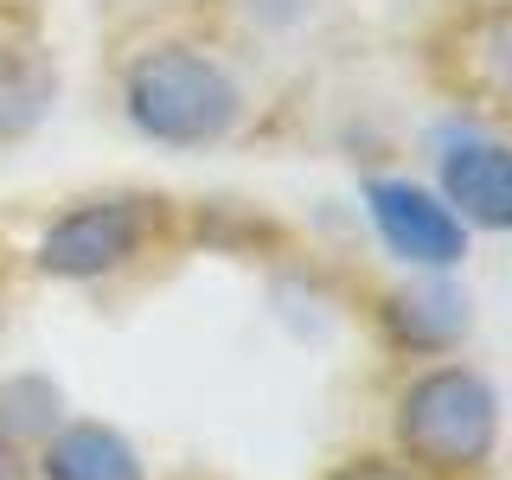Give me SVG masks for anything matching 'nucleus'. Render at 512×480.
I'll return each mask as SVG.
<instances>
[{
    "instance_id": "nucleus-6",
    "label": "nucleus",
    "mask_w": 512,
    "mask_h": 480,
    "mask_svg": "<svg viewBox=\"0 0 512 480\" xmlns=\"http://www.w3.org/2000/svg\"><path fill=\"white\" fill-rule=\"evenodd\" d=\"M372 333L391 359L423 365L448 359L474 340V295L461 276H436V269H404L372 295Z\"/></svg>"
},
{
    "instance_id": "nucleus-13",
    "label": "nucleus",
    "mask_w": 512,
    "mask_h": 480,
    "mask_svg": "<svg viewBox=\"0 0 512 480\" xmlns=\"http://www.w3.org/2000/svg\"><path fill=\"white\" fill-rule=\"evenodd\" d=\"M0 340H7V276H0Z\"/></svg>"
},
{
    "instance_id": "nucleus-11",
    "label": "nucleus",
    "mask_w": 512,
    "mask_h": 480,
    "mask_svg": "<svg viewBox=\"0 0 512 480\" xmlns=\"http://www.w3.org/2000/svg\"><path fill=\"white\" fill-rule=\"evenodd\" d=\"M314 7H320V0H244V13H250L263 32H295Z\"/></svg>"
},
{
    "instance_id": "nucleus-7",
    "label": "nucleus",
    "mask_w": 512,
    "mask_h": 480,
    "mask_svg": "<svg viewBox=\"0 0 512 480\" xmlns=\"http://www.w3.org/2000/svg\"><path fill=\"white\" fill-rule=\"evenodd\" d=\"M64 64L39 32L0 20V148H20L58 116Z\"/></svg>"
},
{
    "instance_id": "nucleus-2",
    "label": "nucleus",
    "mask_w": 512,
    "mask_h": 480,
    "mask_svg": "<svg viewBox=\"0 0 512 480\" xmlns=\"http://www.w3.org/2000/svg\"><path fill=\"white\" fill-rule=\"evenodd\" d=\"M500 436H506L500 384L468 352L423 359L397 378L384 448L410 461L423 480H493L500 474Z\"/></svg>"
},
{
    "instance_id": "nucleus-4",
    "label": "nucleus",
    "mask_w": 512,
    "mask_h": 480,
    "mask_svg": "<svg viewBox=\"0 0 512 480\" xmlns=\"http://www.w3.org/2000/svg\"><path fill=\"white\" fill-rule=\"evenodd\" d=\"M429 186L474 237L512 231V148L487 116L448 109L429 128Z\"/></svg>"
},
{
    "instance_id": "nucleus-1",
    "label": "nucleus",
    "mask_w": 512,
    "mask_h": 480,
    "mask_svg": "<svg viewBox=\"0 0 512 480\" xmlns=\"http://www.w3.org/2000/svg\"><path fill=\"white\" fill-rule=\"evenodd\" d=\"M122 122L160 154H205L244 128L250 84L199 32H154L122 58L116 77Z\"/></svg>"
},
{
    "instance_id": "nucleus-10",
    "label": "nucleus",
    "mask_w": 512,
    "mask_h": 480,
    "mask_svg": "<svg viewBox=\"0 0 512 480\" xmlns=\"http://www.w3.org/2000/svg\"><path fill=\"white\" fill-rule=\"evenodd\" d=\"M320 480H423L410 468V461H397L391 448H352V455H340Z\"/></svg>"
},
{
    "instance_id": "nucleus-3",
    "label": "nucleus",
    "mask_w": 512,
    "mask_h": 480,
    "mask_svg": "<svg viewBox=\"0 0 512 480\" xmlns=\"http://www.w3.org/2000/svg\"><path fill=\"white\" fill-rule=\"evenodd\" d=\"M180 237H186L180 199H167L154 186H96V192L64 199L39 224L26 263L52 288H96V282H116L128 269H141L160 250H173Z\"/></svg>"
},
{
    "instance_id": "nucleus-12",
    "label": "nucleus",
    "mask_w": 512,
    "mask_h": 480,
    "mask_svg": "<svg viewBox=\"0 0 512 480\" xmlns=\"http://www.w3.org/2000/svg\"><path fill=\"white\" fill-rule=\"evenodd\" d=\"M0 480H32V455H26V448L0 442Z\"/></svg>"
},
{
    "instance_id": "nucleus-5",
    "label": "nucleus",
    "mask_w": 512,
    "mask_h": 480,
    "mask_svg": "<svg viewBox=\"0 0 512 480\" xmlns=\"http://www.w3.org/2000/svg\"><path fill=\"white\" fill-rule=\"evenodd\" d=\"M359 205H365V224H372L378 250L391 256L397 269L461 276V263H468V250H474V231L436 199L429 180H410V173H365Z\"/></svg>"
},
{
    "instance_id": "nucleus-8",
    "label": "nucleus",
    "mask_w": 512,
    "mask_h": 480,
    "mask_svg": "<svg viewBox=\"0 0 512 480\" xmlns=\"http://www.w3.org/2000/svg\"><path fill=\"white\" fill-rule=\"evenodd\" d=\"M32 480H154L135 436L103 416H64L32 448Z\"/></svg>"
},
{
    "instance_id": "nucleus-9",
    "label": "nucleus",
    "mask_w": 512,
    "mask_h": 480,
    "mask_svg": "<svg viewBox=\"0 0 512 480\" xmlns=\"http://www.w3.org/2000/svg\"><path fill=\"white\" fill-rule=\"evenodd\" d=\"M64 416H71V397L52 372H0V442L7 448L32 455Z\"/></svg>"
}]
</instances>
